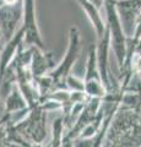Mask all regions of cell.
<instances>
[{
  "label": "cell",
  "mask_w": 141,
  "mask_h": 147,
  "mask_svg": "<svg viewBox=\"0 0 141 147\" xmlns=\"http://www.w3.org/2000/svg\"><path fill=\"white\" fill-rule=\"evenodd\" d=\"M119 1H123V0H119Z\"/></svg>",
  "instance_id": "obj_10"
},
{
  "label": "cell",
  "mask_w": 141,
  "mask_h": 147,
  "mask_svg": "<svg viewBox=\"0 0 141 147\" xmlns=\"http://www.w3.org/2000/svg\"><path fill=\"white\" fill-rule=\"evenodd\" d=\"M25 36V43L27 44H37L43 48L42 40L38 34V30L34 21V5L33 0H25V25L22 27Z\"/></svg>",
  "instance_id": "obj_4"
},
{
  "label": "cell",
  "mask_w": 141,
  "mask_h": 147,
  "mask_svg": "<svg viewBox=\"0 0 141 147\" xmlns=\"http://www.w3.org/2000/svg\"><path fill=\"white\" fill-rule=\"evenodd\" d=\"M22 12H24V6L21 0L12 5H7V4L0 5V32H1V37L5 38L6 42L11 40V38L15 36L16 26L21 20Z\"/></svg>",
  "instance_id": "obj_2"
},
{
  "label": "cell",
  "mask_w": 141,
  "mask_h": 147,
  "mask_svg": "<svg viewBox=\"0 0 141 147\" xmlns=\"http://www.w3.org/2000/svg\"><path fill=\"white\" fill-rule=\"evenodd\" d=\"M79 3L81 4L86 12L88 13V17L90 20L92 21V24L94 25V28L97 31V34L98 37L101 38L104 33V25H103V21H102V17L99 15V12L97 11V9L93 6V4L90 1V0H79Z\"/></svg>",
  "instance_id": "obj_6"
},
{
  "label": "cell",
  "mask_w": 141,
  "mask_h": 147,
  "mask_svg": "<svg viewBox=\"0 0 141 147\" xmlns=\"http://www.w3.org/2000/svg\"><path fill=\"white\" fill-rule=\"evenodd\" d=\"M77 50H79V36H77L76 30H71L70 47H69V50H67L66 58H65V60L61 63V65L55 70V74H53L54 77H60V76L66 75V72L70 70L71 65L74 64L75 59L77 57Z\"/></svg>",
  "instance_id": "obj_5"
},
{
  "label": "cell",
  "mask_w": 141,
  "mask_h": 147,
  "mask_svg": "<svg viewBox=\"0 0 141 147\" xmlns=\"http://www.w3.org/2000/svg\"><path fill=\"white\" fill-rule=\"evenodd\" d=\"M118 9V18H119L120 26L123 28V32L131 37L135 32L136 22L141 12V0H123V1L117 3Z\"/></svg>",
  "instance_id": "obj_3"
},
{
  "label": "cell",
  "mask_w": 141,
  "mask_h": 147,
  "mask_svg": "<svg viewBox=\"0 0 141 147\" xmlns=\"http://www.w3.org/2000/svg\"><path fill=\"white\" fill-rule=\"evenodd\" d=\"M107 12H108V20H109V37H112V45L113 49L115 52L117 59L119 65L121 66V64L124 63L125 59V37H124V32L120 26L119 18L117 15V10L114 6V1L113 0H107Z\"/></svg>",
  "instance_id": "obj_1"
},
{
  "label": "cell",
  "mask_w": 141,
  "mask_h": 147,
  "mask_svg": "<svg viewBox=\"0 0 141 147\" xmlns=\"http://www.w3.org/2000/svg\"><path fill=\"white\" fill-rule=\"evenodd\" d=\"M7 108L10 110H17L20 108H24V100H22L19 92H12V94L7 98Z\"/></svg>",
  "instance_id": "obj_8"
},
{
  "label": "cell",
  "mask_w": 141,
  "mask_h": 147,
  "mask_svg": "<svg viewBox=\"0 0 141 147\" xmlns=\"http://www.w3.org/2000/svg\"><path fill=\"white\" fill-rule=\"evenodd\" d=\"M32 53H33V63H32V69H33V75L34 76H39L47 70L48 67V61L47 59L40 53H38L36 49H32Z\"/></svg>",
  "instance_id": "obj_7"
},
{
  "label": "cell",
  "mask_w": 141,
  "mask_h": 147,
  "mask_svg": "<svg viewBox=\"0 0 141 147\" xmlns=\"http://www.w3.org/2000/svg\"><path fill=\"white\" fill-rule=\"evenodd\" d=\"M4 4H7V5H12V4H16L17 0H3Z\"/></svg>",
  "instance_id": "obj_9"
}]
</instances>
